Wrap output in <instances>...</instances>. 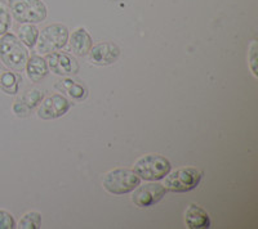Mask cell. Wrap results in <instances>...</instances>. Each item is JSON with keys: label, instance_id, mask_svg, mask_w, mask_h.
<instances>
[{"label": "cell", "instance_id": "obj_13", "mask_svg": "<svg viewBox=\"0 0 258 229\" xmlns=\"http://www.w3.org/2000/svg\"><path fill=\"white\" fill-rule=\"evenodd\" d=\"M27 76L34 82H38L44 79L48 74V65L44 58L39 56H32L31 58L27 59L26 63Z\"/></svg>", "mask_w": 258, "mask_h": 229}, {"label": "cell", "instance_id": "obj_3", "mask_svg": "<svg viewBox=\"0 0 258 229\" xmlns=\"http://www.w3.org/2000/svg\"><path fill=\"white\" fill-rule=\"evenodd\" d=\"M8 6L21 24H39L47 18V7L41 0H8Z\"/></svg>", "mask_w": 258, "mask_h": 229}, {"label": "cell", "instance_id": "obj_1", "mask_svg": "<svg viewBox=\"0 0 258 229\" xmlns=\"http://www.w3.org/2000/svg\"><path fill=\"white\" fill-rule=\"evenodd\" d=\"M0 58L13 71H22L27 63V50L12 34H4L0 39Z\"/></svg>", "mask_w": 258, "mask_h": 229}, {"label": "cell", "instance_id": "obj_5", "mask_svg": "<svg viewBox=\"0 0 258 229\" xmlns=\"http://www.w3.org/2000/svg\"><path fill=\"white\" fill-rule=\"evenodd\" d=\"M141 179L137 174L129 169H115L106 174L103 179V188L111 194H126L135 191Z\"/></svg>", "mask_w": 258, "mask_h": 229}, {"label": "cell", "instance_id": "obj_10", "mask_svg": "<svg viewBox=\"0 0 258 229\" xmlns=\"http://www.w3.org/2000/svg\"><path fill=\"white\" fill-rule=\"evenodd\" d=\"M120 57V49L114 43H101L89 50V61L97 66H109Z\"/></svg>", "mask_w": 258, "mask_h": 229}, {"label": "cell", "instance_id": "obj_17", "mask_svg": "<svg viewBox=\"0 0 258 229\" xmlns=\"http://www.w3.org/2000/svg\"><path fill=\"white\" fill-rule=\"evenodd\" d=\"M40 224H41V215L36 211H30L21 217V220L18 221L17 228L38 229L40 228Z\"/></svg>", "mask_w": 258, "mask_h": 229}, {"label": "cell", "instance_id": "obj_9", "mask_svg": "<svg viewBox=\"0 0 258 229\" xmlns=\"http://www.w3.org/2000/svg\"><path fill=\"white\" fill-rule=\"evenodd\" d=\"M47 65L52 72L56 75H74L78 74L79 65L73 56L63 52H53L45 57Z\"/></svg>", "mask_w": 258, "mask_h": 229}, {"label": "cell", "instance_id": "obj_15", "mask_svg": "<svg viewBox=\"0 0 258 229\" xmlns=\"http://www.w3.org/2000/svg\"><path fill=\"white\" fill-rule=\"evenodd\" d=\"M18 35H20L21 43H24L26 47L32 48L38 40L39 30L32 24H25L18 29Z\"/></svg>", "mask_w": 258, "mask_h": 229}, {"label": "cell", "instance_id": "obj_19", "mask_svg": "<svg viewBox=\"0 0 258 229\" xmlns=\"http://www.w3.org/2000/svg\"><path fill=\"white\" fill-rule=\"evenodd\" d=\"M9 27H11V15L9 11L4 6L0 4V36L8 33Z\"/></svg>", "mask_w": 258, "mask_h": 229}, {"label": "cell", "instance_id": "obj_20", "mask_svg": "<svg viewBox=\"0 0 258 229\" xmlns=\"http://www.w3.org/2000/svg\"><path fill=\"white\" fill-rule=\"evenodd\" d=\"M248 63H249V67L252 70L253 75L255 77L257 75V41L253 40L252 44L249 47V52H248Z\"/></svg>", "mask_w": 258, "mask_h": 229}, {"label": "cell", "instance_id": "obj_22", "mask_svg": "<svg viewBox=\"0 0 258 229\" xmlns=\"http://www.w3.org/2000/svg\"><path fill=\"white\" fill-rule=\"evenodd\" d=\"M13 111H15V113L17 114V116H20V118H26V116H29L31 108H29V107L20 99L13 104Z\"/></svg>", "mask_w": 258, "mask_h": 229}, {"label": "cell", "instance_id": "obj_8", "mask_svg": "<svg viewBox=\"0 0 258 229\" xmlns=\"http://www.w3.org/2000/svg\"><path fill=\"white\" fill-rule=\"evenodd\" d=\"M38 116L44 120L58 119L68 113L71 107V102L61 94H53L39 103Z\"/></svg>", "mask_w": 258, "mask_h": 229}, {"label": "cell", "instance_id": "obj_14", "mask_svg": "<svg viewBox=\"0 0 258 229\" xmlns=\"http://www.w3.org/2000/svg\"><path fill=\"white\" fill-rule=\"evenodd\" d=\"M56 88L61 91H64L69 97L75 100H84L88 95V90L84 85L79 84L78 81H74L71 79H62L57 81Z\"/></svg>", "mask_w": 258, "mask_h": 229}, {"label": "cell", "instance_id": "obj_2", "mask_svg": "<svg viewBox=\"0 0 258 229\" xmlns=\"http://www.w3.org/2000/svg\"><path fill=\"white\" fill-rule=\"evenodd\" d=\"M169 160L160 155H146L141 159H138L135 164L133 171L138 175L140 179L156 182V180L164 179V176L170 171Z\"/></svg>", "mask_w": 258, "mask_h": 229}, {"label": "cell", "instance_id": "obj_18", "mask_svg": "<svg viewBox=\"0 0 258 229\" xmlns=\"http://www.w3.org/2000/svg\"><path fill=\"white\" fill-rule=\"evenodd\" d=\"M41 99H43V91L38 90V89H32V90L26 91V94L22 97L21 100H22L29 108L32 109L38 106L39 103L41 102Z\"/></svg>", "mask_w": 258, "mask_h": 229}, {"label": "cell", "instance_id": "obj_6", "mask_svg": "<svg viewBox=\"0 0 258 229\" xmlns=\"http://www.w3.org/2000/svg\"><path fill=\"white\" fill-rule=\"evenodd\" d=\"M69 41V30L63 25H50L41 30L36 40L39 53L49 54L62 49Z\"/></svg>", "mask_w": 258, "mask_h": 229}, {"label": "cell", "instance_id": "obj_11", "mask_svg": "<svg viewBox=\"0 0 258 229\" xmlns=\"http://www.w3.org/2000/svg\"><path fill=\"white\" fill-rule=\"evenodd\" d=\"M185 221L187 228L190 229H207L211 226V219L209 215L200 206L191 203L186 209Z\"/></svg>", "mask_w": 258, "mask_h": 229}, {"label": "cell", "instance_id": "obj_16", "mask_svg": "<svg viewBox=\"0 0 258 229\" xmlns=\"http://www.w3.org/2000/svg\"><path fill=\"white\" fill-rule=\"evenodd\" d=\"M0 86L8 94H15L18 90V76L13 72H3L0 76Z\"/></svg>", "mask_w": 258, "mask_h": 229}, {"label": "cell", "instance_id": "obj_12", "mask_svg": "<svg viewBox=\"0 0 258 229\" xmlns=\"http://www.w3.org/2000/svg\"><path fill=\"white\" fill-rule=\"evenodd\" d=\"M70 50L77 56H87L91 50L93 41H92L91 35L87 33V30L80 27L75 30L73 35L70 36Z\"/></svg>", "mask_w": 258, "mask_h": 229}, {"label": "cell", "instance_id": "obj_4", "mask_svg": "<svg viewBox=\"0 0 258 229\" xmlns=\"http://www.w3.org/2000/svg\"><path fill=\"white\" fill-rule=\"evenodd\" d=\"M203 178V173L195 168H179L164 176V188L169 192L183 193L195 189Z\"/></svg>", "mask_w": 258, "mask_h": 229}, {"label": "cell", "instance_id": "obj_7", "mask_svg": "<svg viewBox=\"0 0 258 229\" xmlns=\"http://www.w3.org/2000/svg\"><path fill=\"white\" fill-rule=\"evenodd\" d=\"M167 193V189L160 183L151 182L144 185H137L133 191L132 201L138 207H150L155 205Z\"/></svg>", "mask_w": 258, "mask_h": 229}, {"label": "cell", "instance_id": "obj_21", "mask_svg": "<svg viewBox=\"0 0 258 229\" xmlns=\"http://www.w3.org/2000/svg\"><path fill=\"white\" fill-rule=\"evenodd\" d=\"M16 226L15 219L9 212L0 210V229H12Z\"/></svg>", "mask_w": 258, "mask_h": 229}]
</instances>
